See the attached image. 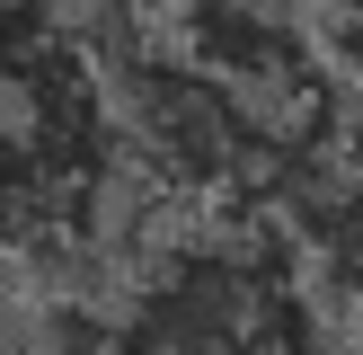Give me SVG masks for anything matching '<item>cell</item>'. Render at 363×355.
<instances>
[{
	"instance_id": "1",
	"label": "cell",
	"mask_w": 363,
	"mask_h": 355,
	"mask_svg": "<svg viewBox=\"0 0 363 355\" xmlns=\"http://www.w3.org/2000/svg\"><path fill=\"white\" fill-rule=\"evenodd\" d=\"M116 355H319L311 275L257 222L177 231L124 284Z\"/></svg>"
},
{
	"instance_id": "2",
	"label": "cell",
	"mask_w": 363,
	"mask_h": 355,
	"mask_svg": "<svg viewBox=\"0 0 363 355\" xmlns=\"http://www.w3.org/2000/svg\"><path fill=\"white\" fill-rule=\"evenodd\" d=\"M169 45L186 53V62H204L213 80H230L248 106H266V116L284 124V142H293V124L319 106V45L275 0H177Z\"/></svg>"
},
{
	"instance_id": "3",
	"label": "cell",
	"mask_w": 363,
	"mask_h": 355,
	"mask_svg": "<svg viewBox=\"0 0 363 355\" xmlns=\"http://www.w3.org/2000/svg\"><path fill=\"white\" fill-rule=\"evenodd\" d=\"M301 213H337V222L363 231V106L337 124V169H328V187H319Z\"/></svg>"
},
{
	"instance_id": "4",
	"label": "cell",
	"mask_w": 363,
	"mask_h": 355,
	"mask_svg": "<svg viewBox=\"0 0 363 355\" xmlns=\"http://www.w3.org/2000/svg\"><path fill=\"white\" fill-rule=\"evenodd\" d=\"M18 9H35V18H71V9H89V0H18Z\"/></svg>"
},
{
	"instance_id": "5",
	"label": "cell",
	"mask_w": 363,
	"mask_h": 355,
	"mask_svg": "<svg viewBox=\"0 0 363 355\" xmlns=\"http://www.w3.org/2000/svg\"><path fill=\"white\" fill-rule=\"evenodd\" d=\"M0 355H9V346H0Z\"/></svg>"
}]
</instances>
